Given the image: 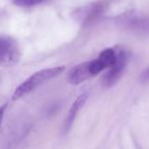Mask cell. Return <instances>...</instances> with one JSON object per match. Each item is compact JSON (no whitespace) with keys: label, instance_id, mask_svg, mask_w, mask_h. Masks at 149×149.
Segmentation results:
<instances>
[{"label":"cell","instance_id":"52a82bcc","mask_svg":"<svg viewBox=\"0 0 149 149\" xmlns=\"http://www.w3.org/2000/svg\"><path fill=\"white\" fill-rule=\"evenodd\" d=\"M87 99H88V94L82 93L76 98L74 103L72 104L70 110H68V116H66L65 120H64V123H63V133L64 134H68V133L70 131V129L72 128V125H74V120H76V118H77L78 113H79L80 110L83 108V106L85 105Z\"/></svg>","mask_w":149,"mask_h":149},{"label":"cell","instance_id":"9c48e42d","mask_svg":"<svg viewBox=\"0 0 149 149\" xmlns=\"http://www.w3.org/2000/svg\"><path fill=\"white\" fill-rule=\"evenodd\" d=\"M47 1L48 0H13V2L15 5L19 7H25V8L37 6V5L43 4V3L47 2Z\"/></svg>","mask_w":149,"mask_h":149},{"label":"cell","instance_id":"3957f363","mask_svg":"<svg viewBox=\"0 0 149 149\" xmlns=\"http://www.w3.org/2000/svg\"><path fill=\"white\" fill-rule=\"evenodd\" d=\"M21 58L17 42L8 36L2 35L0 38V61L1 65L10 68L19 62Z\"/></svg>","mask_w":149,"mask_h":149},{"label":"cell","instance_id":"7a4b0ae2","mask_svg":"<svg viewBox=\"0 0 149 149\" xmlns=\"http://www.w3.org/2000/svg\"><path fill=\"white\" fill-rule=\"evenodd\" d=\"M129 58H130L129 52L124 48L118 47V59L113 65L108 68V70L102 78V84L104 85V87H112L120 81L128 65Z\"/></svg>","mask_w":149,"mask_h":149},{"label":"cell","instance_id":"6da1fadb","mask_svg":"<svg viewBox=\"0 0 149 149\" xmlns=\"http://www.w3.org/2000/svg\"><path fill=\"white\" fill-rule=\"evenodd\" d=\"M64 68L65 66L60 65V66H55V68H44V70H38L35 74H31L26 81H24L15 90L13 95V99L17 100L23 97V96L33 92L34 90H36L41 85H43L44 83H46V82L50 81V80L59 76L64 70Z\"/></svg>","mask_w":149,"mask_h":149},{"label":"cell","instance_id":"277c9868","mask_svg":"<svg viewBox=\"0 0 149 149\" xmlns=\"http://www.w3.org/2000/svg\"><path fill=\"white\" fill-rule=\"evenodd\" d=\"M118 59V47L114 48H106L102 50L97 58L90 60V66L94 76H97L100 72L109 68L114 64Z\"/></svg>","mask_w":149,"mask_h":149},{"label":"cell","instance_id":"5b68a950","mask_svg":"<svg viewBox=\"0 0 149 149\" xmlns=\"http://www.w3.org/2000/svg\"><path fill=\"white\" fill-rule=\"evenodd\" d=\"M95 77L91 70V66H90V60L89 61L82 62V63L77 64L68 74V82L72 85H79V84L83 83V82L87 81V80L91 79V78Z\"/></svg>","mask_w":149,"mask_h":149},{"label":"cell","instance_id":"30bf717a","mask_svg":"<svg viewBox=\"0 0 149 149\" xmlns=\"http://www.w3.org/2000/svg\"><path fill=\"white\" fill-rule=\"evenodd\" d=\"M139 81L143 84L149 83V66L146 68L142 72H141L140 77H139Z\"/></svg>","mask_w":149,"mask_h":149},{"label":"cell","instance_id":"ba28073f","mask_svg":"<svg viewBox=\"0 0 149 149\" xmlns=\"http://www.w3.org/2000/svg\"><path fill=\"white\" fill-rule=\"evenodd\" d=\"M102 13V6L100 4H93L87 9L86 11V15L84 17V24L88 25L91 24L92 21L96 19Z\"/></svg>","mask_w":149,"mask_h":149},{"label":"cell","instance_id":"8992f818","mask_svg":"<svg viewBox=\"0 0 149 149\" xmlns=\"http://www.w3.org/2000/svg\"><path fill=\"white\" fill-rule=\"evenodd\" d=\"M122 25L129 31L139 35L149 34V15H131L122 19Z\"/></svg>","mask_w":149,"mask_h":149}]
</instances>
